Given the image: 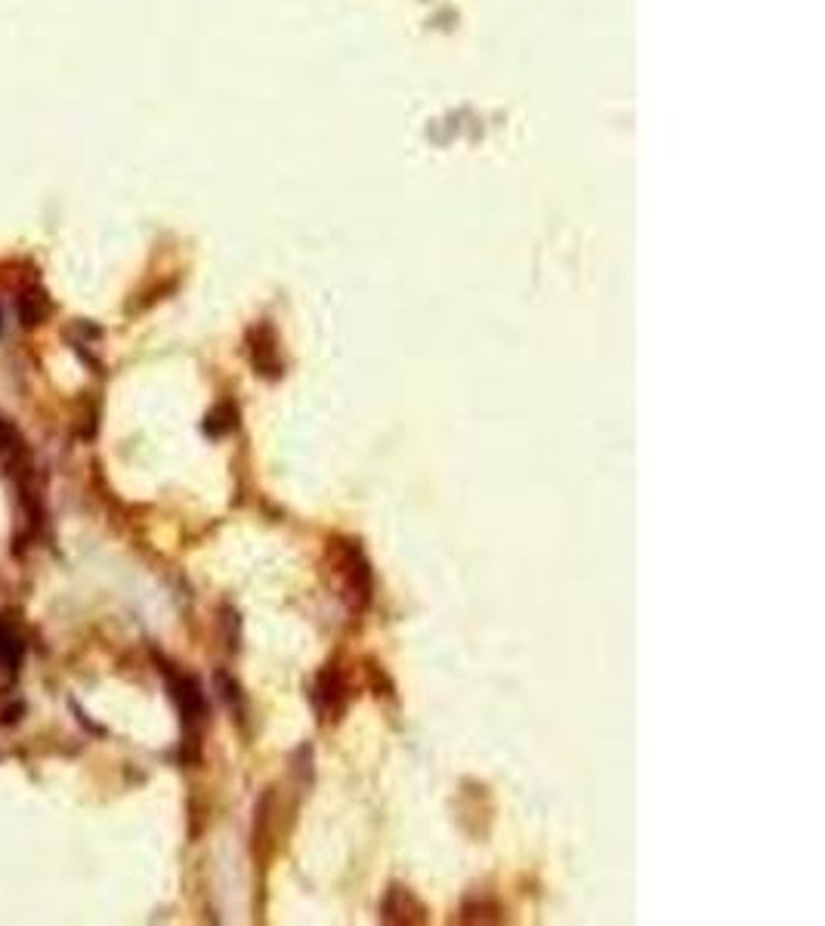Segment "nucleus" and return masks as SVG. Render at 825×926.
<instances>
[{
    "mask_svg": "<svg viewBox=\"0 0 825 926\" xmlns=\"http://www.w3.org/2000/svg\"><path fill=\"white\" fill-rule=\"evenodd\" d=\"M0 457H3V464H7V470L16 476H32V460H28V448H25V442H22V435L16 433V427L7 420V417H0Z\"/></svg>",
    "mask_w": 825,
    "mask_h": 926,
    "instance_id": "obj_1",
    "label": "nucleus"
},
{
    "mask_svg": "<svg viewBox=\"0 0 825 926\" xmlns=\"http://www.w3.org/2000/svg\"><path fill=\"white\" fill-rule=\"evenodd\" d=\"M22 640L16 637V630L7 625H0V667L7 670H16L22 662Z\"/></svg>",
    "mask_w": 825,
    "mask_h": 926,
    "instance_id": "obj_4",
    "label": "nucleus"
},
{
    "mask_svg": "<svg viewBox=\"0 0 825 926\" xmlns=\"http://www.w3.org/2000/svg\"><path fill=\"white\" fill-rule=\"evenodd\" d=\"M7 331V312H3V306H0V334Z\"/></svg>",
    "mask_w": 825,
    "mask_h": 926,
    "instance_id": "obj_5",
    "label": "nucleus"
},
{
    "mask_svg": "<svg viewBox=\"0 0 825 926\" xmlns=\"http://www.w3.org/2000/svg\"><path fill=\"white\" fill-rule=\"evenodd\" d=\"M53 312V303H50V297L40 291V287H32V291H25L20 297V319L22 324H28V328H35V324H40L47 316Z\"/></svg>",
    "mask_w": 825,
    "mask_h": 926,
    "instance_id": "obj_3",
    "label": "nucleus"
},
{
    "mask_svg": "<svg viewBox=\"0 0 825 926\" xmlns=\"http://www.w3.org/2000/svg\"><path fill=\"white\" fill-rule=\"evenodd\" d=\"M171 695L180 704V714L186 723H195L205 714V701H201V689L198 682L189 680V677H173L171 680Z\"/></svg>",
    "mask_w": 825,
    "mask_h": 926,
    "instance_id": "obj_2",
    "label": "nucleus"
}]
</instances>
